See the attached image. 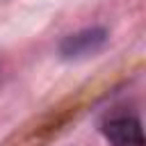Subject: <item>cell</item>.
Returning a JSON list of instances; mask_svg holds the SVG:
<instances>
[{
  "label": "cell",
  "mask_w": 146,
  "mask_h": 146,
  "mask_svg": "<svg viewBox=\"0 0 146 146\" xmlns=\"http://www.w3.org/2000/svg\"><path fill=\"white\" fill-rule=\"evenodd\" d=\"M105 43H107V30H103V27H87L82 32L68 34L62 41L59 52L66 59H80V57L96 55L98 50L105 48Z\"/></svg>",
  "instance_id": "6da1fadb"
},
{
  "label": "cell",
  "mask_w": 146,
  "mask_h": 146,
  "mask_svg": "<svg viewBox=\"0 0 146 146\" xmlns=\"http://www.w3.org/2000/svg\"><path fill=\"white\" fill-rule=\"evenodd\" d=\"M103 132L112 146H144L141 123L135 116H128V114L112 116L110 121H105Z\"/></svg>",
  "instance_id": "7a4b0ae2"
}]
</instances>
